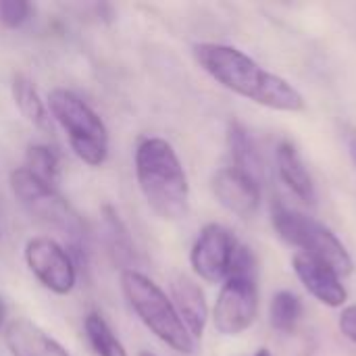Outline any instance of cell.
<instances>
[{"mask_svg":"<svg viewBox=\"0 0 356 356\" xmlns=\"http://www.w3.org/2000/svg\"><path fill=\"white\" fill-rule=\"evenodd\" d=\"M23 259L31 275L52 294L67 296L77 284V263L69 250L48 236H35L25 242Z\"/></svg>","mask_w":356,"mask_h":356,"instance_id":"obj_8","label":"cell"},{"mask_svg":"<svg viewBox=\"0 0 356 356\" xmlns=\"http://www.w3.org/2000/svg\"><path fill=\"white\" fill-rule=\"evenodd\" d=\"M292 267L309 294H313L321 305L332 309L344 307V302L348 300V292L342 284V277L327 263L307 252H296L292 259Z\"/></svg>","mask_w":356,"mask_h":356,"instance_id":"obj_11","label":"cell"},{"mask_svg":"<svg viewBox=\"0 0 356 356\" xmlns=\"http://www.w3.org/2000/svg\"><path fill=\"white\" fill-rule=\"evenodd\" d=\"M211 188L219 204L242 219H250L259 211L261 204L259 181L236 167L219 169L211 179Z\"/></svg>","mask_w":356,"mask_h":356,"instance_id":"obj_10","label":"cell"},{"mask_svg":"<svg viewBox=\"0 0 356 356\" xmlns=\"http://www.w3.org/2000/svg\"><path fill=\"white\" fill-rule=\"evenodd\" d=\"M23 167L33 177H38L40 181H44L48 186L56 188L60 181V171H63L60 154L48 144H29L25 150V165Z\"/></svg>","mask_w":356,"mask_h":356,"instance_id":"obj_18","label":"cell"},{"mask_svg":"<svg viewBox=\"0 0 356 356\" xmlns=\"http://www.w3.org/2000/svg\"><path fill=\"white\" fill-rule=\"evenodd\" d=\"M271 223L282 240L300 248L298 252H307L327 263L340 277L353 273L355 269L353 257L348 254L346 246L336 238V234L323 223L284 204L273 207Z\"/></svg>","mask_w":356,"mask_h":356,"instance_id":"obj_6","label":"cell"},{"mask_svg":"<svg viewBox=\"0 0 356 356\" xmlns=\"http://www.w3.org/2000/svg\"><path fill=\"white\" fill-rule=\"evenodd\" d=\"M121 292L138 319L163 344L179 355H192L196 350V340L186 330L171 298L148 275L125 269L121 273Z\"/></svg>","mask_w":356,"mask_h":356,"instance_id":"obj_3","label":"cell"},{"mask_svg":"<svg viewBox=\"0 0 356 356\" xmlns=\"http://www.w3.org/2000/svg\"><path fill=\"white\" fill-rule=\"evenodd\" d=\"M2 340L10 356H71L60 342L27 317L8 321L2 330Z\"/></svg>","mask_w":356,"mask_h":356,"instance_id":"obj_12","label":"cell"},{"mask_svg":"<svg viewBox=\"0 0 356 356\" xmlns=\"http://www.w3.org/2000/svg\"><path fill=\"white\" fill-rule=\"evenodd\" d=\"M8 184L17 202L31 217L69 234L77 246L79 238H83V223L75 213V209L60 196V192L54 186L40 181L25 167L10 171Z\"/></svg>","mask_w":356,"mask_h":356,"instance_id":"obj_7","label":"cell"},{"mask_svg":"<svg viewBox=\"0 0 356 356\" xmlns=\"http://www.w3.org/2000/svg\"><path fill=\"white\" fill-rule=\"evenodd\" d=\"M238 244L240 242L225 225L221 223L204 225L190 250L192 271L207 284L225 282Z\"/></svg>","mask_w":356,"mask_h":356,"instance_id":"obj_9","label":"cell"},{"mask_svg":"<svg viewBox=\"0 0 356 356\" xmlns=\"http://www.w3.org/2000/svg\"><path fill=\"white\" fill-rule=\"evenodd\" d=\"M33 6L27 0H0V25L6 29H19L31 19Z\"/></svg>","mask_w":356,"mask_h":356,"instance_id":"obj_20","label":"cell"},{"mask_svg":"<svg viewBox=\"0 0 356 356\" xmlns=\"http://www.w3.org/2000/svg\"><path fill=\"white\" fill-rule=\"evenodd\" d=\"M254 356H271V353H269L267 348H261V350H259Z\"/></svg>","mask_w":356,"mask_h":356,"instance_id":"obj_24","label":"cell"},{"mask_svg":"<svg viewBox=\"0 0 356 356\" xmlns=\"http://www.w3.org/2000/svg\"><path fill=\"white\" fill-rule=\"evenodd\" d=\"M10 94H13V102L19 108L21 117L31 123L33 127L40 129H48L50 127V111L46 100H42L35 83L23 75V73H15L10 79Z\"/></svg>","mask_w":356,"mask_h":356,"instance_id":"obj_15","label":"cell"},{"mask_svg":"<svg viewBox=\"0 0 356 356\" xmlns=\"http://www.w3.org/2000/svg\"><path fill=\"white\" fill-rule=\"evenodd\" d=\"M350 154H353V161H355L356 165V138L350 142Z\"/></svg>","mask_w":356,"mask_h":356,"instance_id":"obj_23","label":"cell"},{"mask_svg":"<svg viewBox=\"0 0 356 356\" xmlns=\"http://www.w3.org/2000/svg\"><path fill=\"white\" fill-rule=\"evenodd\" d=\"M140 356H156V355H152V353H148V350H142V353H140Z\"/></svg>","mask_w":356,"mask_h":356,"instance_id":"obj_25","label":"cell"},{"mask_svg":"<svg viewBox=\"0 0 356 356\" xmlns=\"http://www.w3.org/2000/svg\"><path fill=\"white\" fill-rule=\"evenodd\" d=\"M196 63L223 88L261 106L300 113L307 108L302 94L284 77L263 69L242 50L229 44L200 42L192 48Z\"/></svg>","mask_w":356,"mask_h":356,"instance_id":"obj_1","label":"cell"},{"mask_svg":"<svg viewBox=\"0 0 356 356\" xmlns=\"http://www.w3.org/2000/svg\"><path fill=\"white\" fill-rule=\"evenodd\" d=\"M83 332H86V340L90 348L96 356H129L123 342L117 338V334L113 332V327L106 323V319L100 313L92 311L86 315Z\"/></svg>","mask_w":356,"mask_h":356,"instance_id":"obj_17","label":"cell"},{"mask_svg":"<svg viewBox=\"0 0 356 356\" xmlns=\"http://www.w3.org/2000/svg\"><path fill=\"white\" fill-rule=\"evenodd\" d=\"M229 152L234 159V167L240 169L242 173L250 175L252 179L261 181L263 177V159L261 152L252 140V136L238 123H232L229 136H227Z\"/></svg>","mask_w":356,"mask_h":356,"instance_id":"obj_16","label":"cell"},{"mask_svg":"<svg viewBox=\"0 0 356 356\" xmlns=\"http://www.w3.org/2000/svg\"><path fill=\"white\" fill-rule=\"evenodd\" d=\"M275 163H277V173L282 181L307 204H315L317 194H315V184L311 173L307 171L296 146L288 140L280 142L275 150Z\"/></svg>","mask_w":356,"mask_h":356,"instance_id":"obj_14","label":"cell"},{"mask_svg":"<svg viewBox=\"0 0 356 356\" xmlns=\"http://www.w3.org/2000/svg\"><path fill=\"white\" fill-rule=\"evenodd\" d=\"M300 317H302V302L294 292L282 290L273 296L269 307V321L273 330L282 334H292Z\"/></svg>","mask_w":356,"mask_h":356,"instance_id":"obj_19","label":"cell"},{"mask_svg":"<svg viewBox=\"0 0 356 356\" xmlns=\"http://www.w3.org/2000/svg\"><path fill=\"white\" fill-rule=\"evenodd\" d=\"M340 332L356 344V305H350L346 309H342V315H340Z\"/></svg>","mask_w":356,"mask_h":356,"instance_id":"obj_21","label":"cell"},{"mask_svg":"<svg viewBox=\"0 0 356 356\" xmlns=\"http://www.w3.org/2000/svg\"><path fill=\"white\" fill-rule=\"evenodd\" d=\"M259 317L257 259L252 250L238 244L229 273L213 309V325L223 336H240Z\"/></svg>","mask_w":356,"mask_h":356,"instance_id":"obj_4","label":"cell"},{"mask_svg":"<svg viewBox=\"0 0 356 356\" xmlns=\"http://www.w3.org/2000/svg\"><path fill=\"white\" fill-rule=\"evenodd\" d=\"M46 104L52 119L67 134L75 156L88 167H100L108 156V129L102 117L67 88H54Z\"/></svg>","mask_w":356,"mask_h":356,"instance_id":"obj_5","label":"cell"},{"mask_svg":"<svg viewBox=\"0 0 356 356\" xmlns=\"http://www.w3.org/2000/svg\"><path fill=\"white\" fill-rule=\"evenodd\" d=\"M6 313H8L6 302H4L2 296H0V330H4V325H6Z\"/></svg>","mask_w":356,"mask_h":356,"instance_id":"obj_22","label":"cell"},{"mask_svg":"<svg viewBox=\"0 0 356 356\" xmlns=\"http://www.w3.org/2000/svg\"><path fill=\"white\" fill-rule=\"evenodd\" d=\"M171 302L194 340L202 338L209 323V305L202 288L188 275H177L171 282Z\"/></svg>","mask_w":356,"mask_h":356,"instance_id":"obj_13","label":"cell"},{"mask_svg":"<svg viewBox=\"0 0 356 356\" xmlns=\"http://www.w3.org/2000/svg\"><path fill=\"white\" fill-rule=\"evenodd\" d=\"M136 179L148 207L165 221L186 217L190 209V184L186 169L165 138H142L134 156Z\"/></svg>","mask_w":356,"mask_h":356,"instance_id":"obj_2","label":"cell"}]
</instances>
